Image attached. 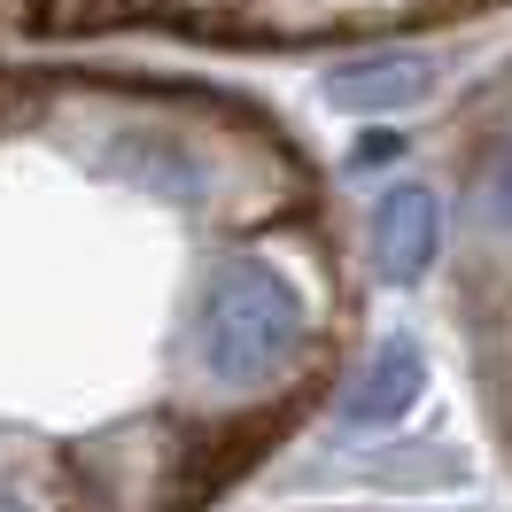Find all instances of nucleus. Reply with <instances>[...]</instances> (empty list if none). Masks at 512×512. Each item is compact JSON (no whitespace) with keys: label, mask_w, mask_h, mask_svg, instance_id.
Instances as JSON below:
<instances>
[{"label":"nucleus","mask_w":512,"mask_h":512,"mask_svg":"<svg viewBox=\"0 0 512 512\" xmlns=\"http://www.w3.org/2000/svg\"><path fill=\"white\" fill-rule=\"evenodd\" d=\"M179 350H187V381L210 404H264L311 357V295L264 256L218 264L194 295Z\"/></svg>","instance_id":"nucleus-1"},{"label":"nucleus","mask_w":512,"mask_h":512,"mask_svg":"<svg viewBox=\"0 0 512 512\" xmlns=\"http://www.w3.org/2000/svg\"><path fill=\"white\" fill-rule=\"evenodd\" d=\"M388 156H404V132H365L357 156H350V171H381Z\"/></svg>","instance_id":"nucleus-7"},{"label":"nucleus","mask_w":512,"mask_h":512,"mask_svg":"<svg viewBox=\"0 0 512 512\" xmlns=\"http://www.w3.org/2000/svg\"><path fill=\"white\" fill-rule=\"evenodd\" d=\"M443 256V194L419 187V179H396L373 210V272L388 288H419Z\"/></svg>","instance_id":"nucleus-2"},{"label":"nucleus","mask_w":512,"mask_h":512,"mask_svg":"<svg viewBox=\"0 0 512 512\" xmlns=\"http://www.w3.org/2000/svg\"><path fill=\"white\" fill-rule=\"evenodd\" d=\"M117 156H125V171L140 179V187L171 194V202L202 194V156L179 148V140H163V132H125V140H117Z\"/></svg>","instance_id":"nucleus-5"},{"label":"nucleus","mask_w":512,"mask_h":512,"mask_svg":"<svg viewBox=\"0 0 512 512\" xmlns=\"http://www.w3.org/2000/svg\"><path fill=\"white\" fill-rule=\"evenodd\" d=\"M419 388H427V357H419V342L412 334H396V342H381L373 350V365L357 373V388H350V427L357 435H373V427H396V419L419 404Z\"/></svg>","instance_id":"nucleus-3"},{"label":"nucleus","mask_w":512,"mask_h":512,"mask_svg":"<svg viewBox=\"0 0 512 512\" xmlns=\"http://www.w3.org/2000/svg\"><path fill=\"white\" fill-rule=\"evenodd\" d=\"M481 202H489V225H497V233H512V140H505V156L489 163V187H481Z\"/></svg>","instance_id":"nucleus-6"},{"label":"nucleus","mask_w":512,"mask_h":512,"mask_svg":"<svg viewBox=\"0 0 512 512\" xmlns=\"http://www.w3.org/2000/svg\"><path fill=\"white\" fill-rule=\"evenodd\" d=\"M326 94L342 109H365V117H396L427 94V63L419 55H365V63H334L326 70Z\"/></svg>","instance_id":"nucleus-4"}]
</instances>
